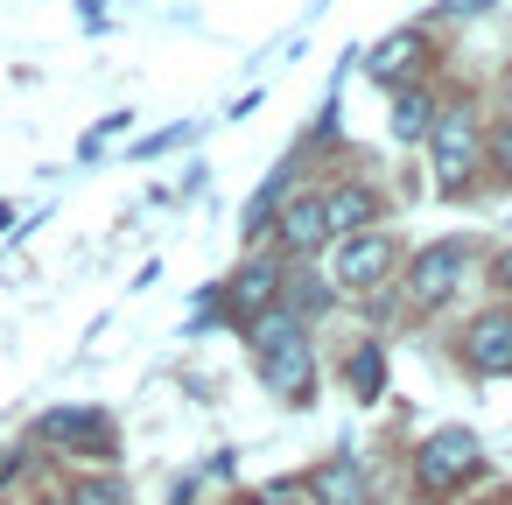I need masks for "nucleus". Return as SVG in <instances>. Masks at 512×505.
<instances>
[{
  "instance_id": "412c9836",
  "label": "nucleus",
  "mask_w": 512,
  "mask_h": 505,
  "mask_svg": "<svg viewBox=\"0 0 512 505\" xmlns=\"http://www.w3.org/2000/svg\"><path fill=\"white\" fill-rule=\"evenodd\" d=\"M505 505H512V491H505Z\"/></svg>"
},
{
  "instance_id": "0eeeda50",
  "label": "nucleus",
  "mask_w": 512,
  "mask_h": 505,
  "mask_svg": "<svg viewBox=\"0 0 512 505\" xmlns=\"http://www.w3.org/2000/svg\"><path fill=\"white\" fill-rule=\"evenodd\" d=\"M463 358L477 372H512V309H491L463 330Z\"/></svg>"
},
{
  "instance_id": "f257e3e1",
  "label": "nucleus",
  "mask_w": 512,
  "mask_h": 505,
  "mask_svg": "<svg viewBox=\"0 0 512 505\" xmlns=\"http://www.w3.org/2000/svg\"><path fill=\"white\" fill-rule=\"evenodd\" d=\"M36 442L64 449V456H92V463H113L120 456V428L106 407H50L36 421Z\"/></svg>"
},
{
  "instance_id": "39448f33",
  "label": "nucleus",
  "mask_w": 512,
  "mask_h": 505,
  "mask_svg": "<svg viewBox=\"0 0 512 505\" xmlns=\"http://www.w3.org/2000/svg\"><path fill=\"white\" fill-rule=\"evenodd\" d=\"M435 169H442V183L456 190L470 169H477V127H470V113L456 106V113H435Z\"/></svg>"
},
{
  "instance_id": "f8f14e48",
  "label": "nucleus",
  "mask_w": 512,
  "mask_h": 505,
  "mask_svg": "<svg viewBox=\"0 0 512 505\" xmlns=\"http://www.w3.org/2000/svg\"><path fill=\"white\" fill-rule=\"evenodd\" d=\"M428 127H435V99L428 92H400L393 99V134L400 141H428Z\"/></svg>"
},
{
  "instance_id": "dca6fc26",
  "label": "nucleus",
  "mask_w": 512,
  "mask_h": 505,
  "mask_svg": "<svg viewBox=\"0 0 512 505\" xmlns=\"http://www.w3.org/2000/svg\"><path fill=\"white\" fill-rule=\"evenodd\" d=\"M491 155H498V169H505V176H512V120H505V127H498V134H491Z\"/></svg>"
},
{
  "instance_id": "aec40b11",
  "label": "nucleus",
  "mask_w": 512,
  "mask_h": 505,
  "mask_svg": "<svg viewBox=\"0 0 512 505\" xmlns=\"http://www.w3.org/2000/svg\"><path fill=\"white\" fill-rule=\"evenodd\" d=\"M505 99H512V71H505Z\"/></svg>"
},
{
  "instance_id": "f3484780",
  "label": "nucleus",
  "mask_w": 512,
  "mask_h": 505,
  "mask_svg": "<svg viewBox=\"0 0 512 505\" xmlns=\"http://www.w3.org/2000/svg\"><path fill=\"white\" fill-rule=\"evenodd\" d=\"M239 505H295L288 491H260V498H239Z\"/></svg>"
},
{
  "instance_id": "2eb2a0df",
  "label": "nucleus",
  "mask_w": 512,
  "mask_h": 505,
  "mask_svg": "<svg viewBox=\"0 0 512 505\" xmlns=\"http://www.w3.org/2000/svg\"><path fill=\"white\" fill-rule=\"evenodd\" d=\"M71 505H127V484L92 477V484H78V491H71Z\"/></svg>"
},
{
  "instance_id": "20e7f679",
  "label": "nucleus",
  "mask_w": 512,
  "mask_h": 505,
  "mask_svg": "<svg viewBox=\"0 0 512 505\" xmlns=\"http://www.w3.org/2000/svg\"><path fill=\"white\" fill-rule=\"evenodd\" d=\"M260 379H267V393H281V400H309V379H316L309 337L295 330V337L267 344V351H260Z\"/></svg>"
},
{
  "instance_id": "a211bd4d",
  "label": "nucleus",
  "mask_w": 512,
  "mask_h": 505,
  "mask_svg": "<svg viewBox=\"0 0 512 505\" xmlns=\"http://www.w3.org/2000/svg\"><path fill=\"white\" fill-rule=\"evenodd\" d=\"M498 288H512V253H505V260H498Z\"/></svg>"
},
{
  "instance_id": "6ab92c4d",
  "label": "nucleus",
  "mask_w": 512,
  "mask_h": 505,
  "mask_svg": "<svg viewBox=\"0 0 512 505\" xmlns=\"http://www.w3.org/2000/svg\"><path fill=\"white\" fill-rule=\"evenodd\" d=\"M8 470H15V456H8V463H0V477H8Z\"/></svg>"
},
{
  "instance_id": "ddd939ff",
  "label": "nucleus",
  "mask_w": 512,
  "mask_h": 505,
  "mask_svg": "<svg viewBox=\"0 0 512 505\" xmlns=\"http://www.w3.org/2000/svg\"><path fill=\"white\" fill-rule=\"evenodd\" d=\"M351 386H358V400H372V393L386 386V365H379V344H358V351H351Z\"/></svg>"
},
{
  "instance_id": "4468645a",
  "label": "nucleus",
  "mask_w": 512,
  "mask_h": 505,
  "mask_svg": "<svg viewBox=\"0 0 512 505\" xmlns=\"http://www.w3.org/2000/svg\"><path fill=\"white\" fill-rule=\"evenodd\" d=\"M414 57H421V43H414V36H393V43L372 57V78H400V64H414Z\"/></svg>"
},
{
  "instance_id": "423d86ee",
  "label": "nucleus",
  "mask_w": 512,
  "mask_h": 505,
  "mask_svg": "<svg viewBox=\"0 0 512 505\" xmlns=\"http://www.w3.org/2000/svg\"><path fill=\"white\" fill-rule=\"evenodd\" d=\"M386 274H393V246H386L379 232L344 239V253H337V288H379Z\"/></svg>"
},
{
  "instance_id": "7ed1b4c3",
  "label": "nucleus",
  "mask_w": 512,
  "mask_h": 505,
  "mask_svg": "<svg viewBox=\"0 0 512 505\" xmlns=\"http://www.w3.org/2000/svg\"><path fill=\"white\" fill-rule=\"evenodd\" d=\"M463 267H470V253H463L456 239H435V246H421V253H414V267H407V295H414L421 309H435V302H449V295H456Z\"/></svg>"
},
{
  "instance_id": "4be33fe9",
  "label": "nucleus",
  "mask_w": 512,
  "mask_h": 505,
  "mask_svg": "<svg viewBox=\"0 0 512 505\" xmlns=\"http://www.w3.org/2000/svg\"><path fill=\"white\" fill-rule=\"evenodd\" d=\"M57 505H71V498H57Z\"/></svg>"
},
{
  "instance_id": "f03ea898",
  "label": "nucleus",
  "mask_w": 512,
  "mask_h": 505,
  "mask_svg": "<svg viewBox=\"0 0 512 505\" xmlns=\"http://www.w3.org/2000/svg\"><path fill=\"white\" fill-rule=\"evenodd\" d=\"M470 470H477V435H470V428H442V435H428V449L414 456V484H421L428 498L456 491Z\"/></svg>"
},
{
  "instance_id": "1a4fd4ad",
  "label": "nucleus",
  "mask_w": 512,
  "mask_h": 505,
  "mask_svg": "<svg viewBox=\"0 0 512 505\" xmlns=\"http://www.w3.org/2000/svg\"><path fill=\"white\" fill-rule=\"evenodd\" d=\"M309 498H316V505H365L372 484H365V470H358L351 456H337V463H323V470L309 477Z\"/></svg>"
},
{
  "instance_id": "9d476101",
  "label": "nucleus",
  "mask_w": 512,
  "mask_h": 505,
  "mask_svg": "<svg viewBox=\"0 0 512 505\" xmlns=\"http://www.w3.org/2000/svg\"><path fill=\"white\" fill-rule=\"evenodd\" d=\"M372 218H379V197H372V190H330V197H323V225H330L337 239H358Z\"/></svg>"
},
{
  "instance_id": "6e6552de",
  "label": "nucleus",
  "mask_w": 512,
  "mask_h": 505,
  "mask_svg": "<svg viewBox=\"0 0 512 505\" xmlns=\"http://www.w3.org/2000/svg\"><path fill=\"white\" fill-rule=\"evenodd\" d=\"M274 295H281V267H274V260H246V267L232 274V288H225V309H232L239 323H253L260 309H274Z\"/></svg>"
},
{
  "instance_id": "9b49d317",
  "label": "nucleus",
  "mask_w": 512,
  "mask_h": 505,
  "mask_svg": "<svg viewBox=\"0 0 512 505\" xmlns=\"http://www.w3.org/2000/svg\"><path fill=\"white\" fill-rule=\"evenodd\" d=\"M281 239H288V253H316V246L330 239V225H323V197H295V204L281 211Z\"/></svg>"
}]
</instances>
